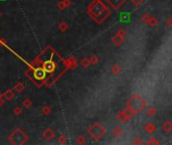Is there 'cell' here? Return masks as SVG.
Masks as SVG:
<instances>
[{"label": "cell", "instance_id": "6da1fadb", "mask_svg": "<svg viewBox=\"0 0 172 145\" xmlns=\"http://www.w3.org/2000/svg\"><path fill=\"white\" fill-rule=\"evenodd\" d=\"M89 14L97 23H102L110 16L111 11L103 4L101 0H95L89 6Z\"/></svg>", "mask_w": 172, "mask_h": 145}, {"label": "cell", "instance_id": "7a4b0ae2", "mask_svg": "<svg viewBox=\"0 0 172 145\" xmlns=\"http://www.w3.org/2000/svg\"><path fill=\"white\" fill-rule=\"evenodd\" d=\"M146 106V102L143 100V98L137 94L133 95L126 103V109L125 112L127 113V115L130 118L134 117L140 113L141 111H143V109Z\"/></svg>", "mask_w": 172, "mask_h": 145}, {"label": "cell", "instance_id": "3957f363", "mask_svg": "<svg viewBox=\"0 0 172 145\" xmlns=\"http://www.w3.org/2000/svg\"><path fill=\"white\" fill-rule=\"evenodd\" d=\"M8 139L12 144H23L28 140V136L21 129H16L9 135Z\"/></svg>", "mask_w": 172, "mask_h": 145}, {"label": "cell", "instance_id": "277c9868", "mask_svg": "<svg viewBox=\"0 0 172 145\" xmlns=\"http://www.w3.org/2000/svg\"><path fill=\"white\" fill-rule=\"evenodd\" d=\"M88 133H89V135L95 140V141H97V140L101 139L102 137L104 136L105 133H106V130H105V128L103 127L100 123L96 122L89 128Z\"/></svg>", "mask_w": 172, "mask_h": 145}, {"label": "cell", "instance_id": "5b68a950", "mask_svg": "<svg viewBox=\"0 0 172 145\" xmlns=\"http://www.w3.org/2000/svg\"><path fill=\"white\" fill-rule=\"evenodd\" d=\"M46 72L44 71V67H38L33 71V77L35 78V80H38V81H44V80L46 78Z\"/></svg>", "mask_w": 172, "mask_h": 145}, {"label": "cell", "instance_id": "8992f818", "mask_svg": "<svg viewBox=\"0 0 172 145\" xmlns=\"http://www.w3.org/2000/svg\"><path fill=\"white\" fill-rule=\"evenodd\" d=\"M56 64H54L52 60H47L44 64V69L46 72V74H51L52 72L56 70Z\"/></svg>", "mask_w": 172, "mask_h": 145}, {"label": "cell", "instance_id": "52a82bcc", "mask_svg": "<svg viewBox=\"0 0 172 145\" xmlns=\"http://www.w3.org/2000/svg\"><path fill=\"white\" fill-rule=\"evenodd\" d=\"M117 119L119 120V122H120V123L124 124V123H126L128 120H130L131 118L127 115V113L125 112V110H123V111H121V112L118 114V116H117Z\"/></svg>", "mask_w": 172, "mask_h": 145}, {"label": "cell", "instance_id": "ba28073f", "mask_svg": "<svg viewBox=\"0 0 172 145\" xmlns=\"http://www.w3.org/2000/svg\"><path fill=\"white\" fill-rule=\"evenodd\" d=\"M108 3L115 9H119L120 7L125 3L126 0H107Z\"/></svg>", "mask_w": 172, "mask_h": 145}, {"label": "cell", "instance_id": "9c48e42d", "mask_svg": "<svg viewBox=\"0 0 172 145\" xmlns=\"http://www.w3.org/2000/svg\"><path fill=\"white\" fill-rule=\"evenodd\" d=\"M54 130H51V128H47L46 130L44 132V134H42V136H44V138L46 140V141H49V140L54 139Z\"/></svg>", "mask_w": 172, "mask_h": 145}, {"label": "cell", "instance_id": "30bf717a", "mask_svg": "<svg viewBox=\"0 0 172 145\" xmlns=\"http://www.w3.org/2000/svg\"><path fill=\"white\" fill-rule=\"evenodd\" d=\"M66 67H71V69H75V67H76V65H78V62H76V59L75 57H71L69 60H66Z\"/></svg>", "mask_w": 172, "mask_h": 145}, {"label": "cell", "instance_id": "8fae6325", "mask_svg": "<svg viewBox=\"0 0 172 145\" xmlns=\"http://www.w3.org/2000/svg\"><path fill=\"white\" fill-rule=\"evenodd\" d=\"M112 40H113V42L116 45H121L122 43L124 42V37L123 36H121V35H119V34H116L115 36H113Z\"/></svg>", "mask_w": 172, "mask_h": 145}, {"label": "cell", "instance_id": "7c38bea8", "mask_svg": "<svg viewBox=\"0 0 172 145\" xmlns=\"http://www.w3.org/2000/svg\"><path fill=\"white\" fill-rule=\"evenodd\" d=\"M70 5H71L70 0H64V1H61L59 3H57V7H59L61 10H64L66 7H69Z\"/></svg>", "mask_w": 172, "mask_h": 145}, {"label": "cell", "instance_id": "4fadbf2b", "mask_svg": "<svg viewBox=\"0 0 172 145\" xmlns=\"http://www.w3.org/2000/svg\"><path fill=\"white\" fill-rule=\"evenodd\" d=\"M155 130H156V127H155L152 123H148V124L145 125V131H146L148 134H152Z\"/></svg>", "mask_w": 172, "mask_h": 145}, {"label": "cell", "instance_id": "5bb4252c", "mask_svg": "<svg viewBox=\"0 0 172 145\" xmlns=\"http://www.w3.org/2000/svg\"><path fill=\"white\" fill-rule=\"evenodd\" d=\"M112 134H113L114 137H120L123 134V130H122L121 127H115L112 131Z\"/></svg>", "mask_w": 172, "mask_h": 145}, {"label": "cell", "instance_id": "9a60e30c", "mask_svg": "<svg viewBox=\"0 0 172 145\" xmlns=\"http://www.w3.org/2000/svg\"><path fill=\"white\" fill-rule=\"evenodd\" d=\"M162 129L167 133L170 132L172 130V124H171L170 121H166V122H164V124L162 125Z\"/></svg>", "mask_w": 172, "mask_h": 145}, {"label": "cell", "instance_id": "2e32d148", "mask_svg": "<svg viewBox=\"0 0 172 145\" xmlns=\"http://www.w3.org/2000/svg\"><path fill=\"white\" fill-rule=\"evenodd\" d=\"M25 89V86L23 83H21V82H18L17 84L14 86V90H15L16 92H18V93H22L23 90Z\"/></svg>", "mask_w": 172, "mask_h": 145}, {"label": "cell", "instance_id": "e0dca14e", "mask_svg": "<svg viewBox=\"0 0 172 145\" xmlns=\"http://www.w3.org/2000/svg\"><path fill=\"white\" fill-rule=\"evenodd\" d=\"M4 97L6 98L7 101H11L12 99L14 98V93L12 90H10V89H8L5 93H4Z\"/></svg>", "mask_w": 172, "mask_h": 145}, {"label": "cell", "instance_id": "ac0fdd59", "mask_svg": "<svg viewBox=\"0 0 172 145\" xmlns=\"http://www.w3.org/2000/svg\"><path fill=\"white\" fill-rule=\"evenodd\" d=\"M111 72H113L114 75L118 76V75H120V72H122V69L120 67L119 65H114V66L112 67V69H111Z\"/></svg>", "mask_w": 172, "mask_h": 145}, {"label": "cell", "instance_id": "d6986e66", "mask_svg": "<svg viewBox=\"0 0 172 145\" xmlns=\"http://www.w3.org/2000/svg\"><path fill=\"white\" fill-rule=\"evenodd\" d=\"M147 24H149V25L152 26V27H154V26H156L157 24H158V20H157L155 17H153V16H149V19H148V21H147Z\"/></svg>", "mask_w": 172, "mask_h": 145}, {"label": "cell", "instance_id": "ffe728a7", "mask_svg": "<svg viewBox=\"0 0 172 145\" xmlns=\"http://www.w3.org/2000/svg\"><path fill=\"white\" fill-rule=\"evenodd\" d=\"M156 109L154 107H149L147 109V116H149V117H153L155 114H156Z\"/></svg>", "mask_w": 172, "mask_h": 145}, {"label": "cell", "instance_id": "44dd1931", "mask_svg": "<svg viewBox=\"0 0 172 145\" xmlns=\"http://www.w3.org/2000/svg\"><path fill=\"white\" fill-rule=\"evenodd\" d=\"M41 112H42V114H44V115H49V114H51V109L49 108V106H44L41 109Z\"/></svg>", "mask_w": 172, "mask_h": 145}, {"label": "cell", "instance_id": "7402d4cb", "mask_svg": "<svg viewBox=\"0 0 172 145\" xmlns=\"http://www.w3.org/2000/svg\"><path fill=\"white\" fill-rule=\"evenodd\" d=\"M68 28H69V26H68V24H66V22H61L59 25V29L61 31H63V32H64L66 30H68Z\"/></svg>", "mask_w": 172, "mask_h": 145}, {"label": "cell", "instance_id": "603a6c76", "mask_svg": "<svg viewBox=\"0 0 172 145\" xmlns=\"http://www.w3.org/2000/svg\"><path fill=\"white\" fill-rule=\"evenodd\" d=\"M89 60H90V64H92V65H96L98 62H99L100 57H98L97 55H93V57H91Z\"/></svg>", "mask_w": 172, "mask_h": 145}, {"label": "cell", "instance_id": "cb8c5ba5", "mask_svg": "<svg viewBox=\"0 0 172 145\" xmlns=\"http://www.w3.org/2000/svg\"><path fill=\"white\" fill-rule=\"evenodd\" d=\"M90 60H89V57H86V59H84L82 60V67H88L90 66Z\"/></svg>", "mask_w": 172, "mask_h": 145}, {"label": "cell", "instance_id": "d4e9b609", "mask_svg": "<svg viewBox=\"0 0 172 145\" xmlns=\"http://www.w3.org/2000/svg\"><path fill=\"white\" fill-rule=\"evenodd\" d=\"M76 142H78L79 144H84L87 142V139H86L85 136H79L78 138H76Z\"/></svg>", "mask_w": 172, "mask_h": 145}, {"label": "cell", "instance_id": "484cf974", "mask_svg": "<svg viewBox=\"0 0 172 145\" xmlns=\"http://www.w3.org/2000/svg\"><path fill=\"white\" fill-rule=\"evenodd\" d=\"M22 105L24 106L25 108H30L31 107V101H30L29 99H26V100L23 101Z\"/></svg>", "mask_w": 172, "mask_h": 145}, {"label": "cell", "instance_id": "4316f807", "mask_svg": "<svg viewBox=\"0 0 172 145\" xmlns=\"http://www.w3.org/2000/svg\"><path fill=\"white\" fill-rule=\"evenodd\" d=\"M143 1L144 0H131V2L134 4L135 6H139V5H141V4L143 3Z\"/></svg>", "mask_w": 172, "mask_h": 145}, {"label": "cell", "instance_id": "83f0119b", "mask_svg": "<svg viewBox=\"0 0 172 145\" xmlns=\"http://www.w3.org/2000/svg\"><path fill=\"white\" fill-rule=\"evenodd\" d=\"M57 141H59V143H61V144H64V142L66 141V136H64V135H61V136L59 137V140H57Z\"/></svg>", "mask_w": 172, "mask_h": 145}, {"label": "cell", "instance_id": "f1b7e54d", "mask_svg": "<svg viewBox=\"0 0 172 145\" xmlns=\"http://www.w3.org/2000/svg\"><path fill=\"white\" fill-rule=\"evenodd\" d=\"M148 145H151V144H160V142L158 141V140H156L155 138H152L151 140H149V141L147 142Z\"/></svg>", "mask_w": 172, "mask_h": 145}, {"label": "cell", "instance_id": "f546056e", "mask_svg": "<svg viewBox=\"0 0 172 145\" xmlns=\"http://www.w3.org/2000/svg\"><path fill=\"white\" fill-rule=\"evenodd\" d=\"M13 113H14L15 115H20L21 113H22V111H21V109L19 108V107H16V108L13 110Z\"/></svg>", "mask_w": 172, "mask_h": 145}, {"label": "cell", "instance_id": "4dcf8cb0", "mask_svg": "<svg viewBox=\"0 0 172 145\" xmlns=\"http://www.w3.org/2000/svg\"><path fill=\"white\" fill-rule=\"evenodd\" d=\"M117 34H119V35H121V36H123V37H125V34H126V30L125 29H120L117 32Z\"/></svg>", "mask_w": 172, "mask_h": 145}, {"label": "cell", "instance_id": "1f68e13d", "mask_svg": "<svg viewBox=\"0 0 172 145\" xmlns=\"http://www.w3.org/2000/svg\"><path fill=\"white\" fill-rule=\"evenodd\" d=\"M142 143H143V141H142V139H141L140 137H137L135 141H134V144H142Z\"/></svg>", "mask_w": 172, "mask_h": 145}, {"label": "cell", "instance_id": "d6a6232c", "mask_svg": "<svg viewBox=\"0 0 172 145\" xmlns=\"http://www.w3.org/2000/svg\"><path fill=\"white\" fill-rule=\"evenodd\" d=\"M171 20H172V18L170 17L168 19V21H167V25H168V26H171Z\"/></svg>", "mask_w": 172, "mask_h": 145}, {"label": "cell", "instance_id": "836d02e7", "mask_svg": "<svg viewBox=\"0 0 172 145\" xmlns=\"http://www.w3.org/2000/svg\"><path fill=\"white\" fill-rule=\"evenodd\" d=\"M3 104H4L3 98H0V107H1V106H3Z\"/></svg>", "mask_w": 172, "mask_h": 145}, {"label": "cell", "instance_id": "e575fe53", "mask_svg": "<svg viewBox=\"0 0 172 145\" xmlns=\"http://www.w3.org/2000/svg\"><path fill=\"white\" fill-rule=\"evenodd\" d=\"M0 98H2V95H1V94H0Z\"/></svg>", "mask_w": 172, "mask_h": 145}, {"label": "cell", "instance_id": "d590c367", "mask_svg": "<svg viewBox=\"0 0 172 145\" xmlns=\"http://www.w3.org/2000/svg\"><path fill=\"white\" fill-rule=\"evenodd\" d=\"M0 16H1V12H0Z\"/></svg>", "mask_w": 172, "mask_h": 145}, {"label": "cell", "instance_id": "8d00e7d4", "mask_svg": "<svg viewBox=\"0 0 172 145\" xmlns=\"http://www.w3.org/2000/svg\"><path fill=\"white\" fill-rule=\"evenodd\" d=\"M0 1H2V0H0Z\"/></svg>", "mask_w": 172, "mask_h": 145}]
</instances>
